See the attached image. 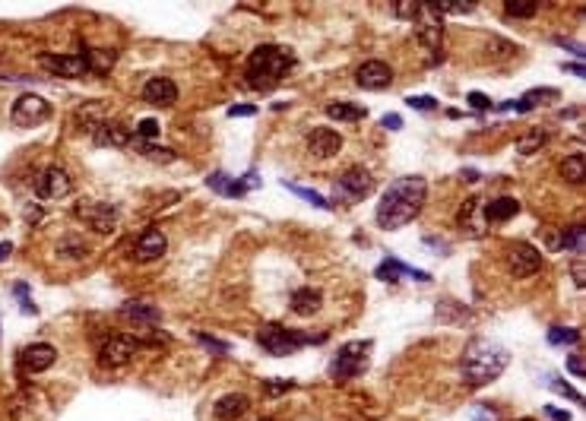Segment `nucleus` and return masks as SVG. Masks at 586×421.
Here are the masks:
<instances>
[{"label": "nucleus", "mask_w": 586, "mask_h": 421, "mask_svg": "<svg viewBox=\"0 0 586 421\" xmlns=\"http://www.w3.org/2000/svg\"><path fill=\"white\" fill-rule=\"evenodd\" d=\"M19 361H23L26 371H32V374H41V371H48L54 361H58V348H54L51 342H32V346L23 348Z\"/></svg>", "instance_id": "18"}, {"label": "nucleus", "mask_w": 586, "mask_h": 421, "mask_svg": "<svg viewBox=\"0 0 586 421\" xmlns=\"http://www.w3.org/2000/svg\"><path fill=\"white\" fill-rule=\"evenodd\" d=\"M570 276H574L577 285H586V266H583V257H574L570 260Z\"/></svg>", "instance_id": "44"}, {"label": "nucleus", "mask_w": 586, "mask_h": 421, "mask_svg": "<svg viewBox=\"0 0 586 421\" xmlns=\"http://www.w3.org/2000/svg\"><path fill=\"white\" fill-rule=\"evenodd\" d=\"M260 421H273V418H260Z\"/></svg>", "instance_id": "54"}, {"label": "nucleus", "mask_w": 586, "mask_h": 421, "mask_svg": "<svg viewBox=\"0 0 586 421\" xmlns=\"http://www.w3.org/2000/svg\"><path fill=\"white\" fill-rule=\"evenodd\" d=\"M168 250V238L162 228H146L143 235L137 238V244H133V257H137V263H155V260H162Z\"/></svg>", "instance_id": "15"}, {"label": "nucleus", "mask_w": 586, "mask_h": 421, "mask_svg": "<svg viewBox=\"0 0 586 421\" xmlns=\"http://www.w3.org/2000/svg\"><path fill=\"white\" fill-rule=\"evenodd\" d=\"M555 45H561V48H567L574 58H583V48L577 45V41H567V38H555Z\"/></svg>", "instance_id": "48"}, {"label": "nucleus", "mask_w": 586, "mask_h": 421, "mask_svg": "<svg viewBox=\"0 0 586 421\" xmlns=\"http://www.w3.org/2000/svg\"><path fill=\"white\" fill-rule=\"evenodd\" d=\"M295 67V54L282 45H260L253 48L251 60H247V86L270 92L276 82L286 80V73Z\"/></svg>", "instance_id": "3"}, {"label": "nucleus", "mask_w": 586, "mask_h": 421, "mask_svg": "<svg viewBox=\"0 0 586 421\" xmlns=\"http://www.w3.org/2000/svg\"><path fill=\"white\" fill-rule=\"evenodd\" d=\"M504 13L513 19H529L539 13V4H533V0H526V4H504Z\"/></svg>", "instance_id": "38"}, {"label": "nucleus", "mask_w": 586, "mask_h": 421, "mask_svg": "<svg viewBox=\"0 0 586 421\" xmlns=\"http://www.w3.org/2000/svg\"><path fill=\"white\" fill-rule=\"evenodd\" d=\"M545 143H548L545 130H529V133H523V137L517 139V152H520V156H533V152H539Z\"/></svg>", "instance_id": "32"}, {"label": "nucleus", "mask_w": 586, "mask_h": 421, "mask_svg": "<svg viewBox=\"0 0 586 421\" xmlns=\"http://www.w3.org/2000/svg\"><path fill=\"white\" fill-rule=\"evenodd\" d=\"M247 409H251V399H247L244 393H225V396L216 403L213 412H216L219 421H235V418H241Z\"/></svg>", "instance_id": "25"}, {"label": "nucleus", "mask_w": 586, "mask_h": 421, "mask_svg": "<svg viewBox=\"0 0 586 421\" xmlns=\"http://www.w3.org/2000/svg\"><path fill=\"white\" fill-rule=\"evenodd\" d=\"M38 64L54 76H63V80H80L86 76V60L83 54H38Z\"/></svg>", "instance_id": "13"}, {"label": "nucleus", "mask_w": 586, "mask_h": 421, "mask_svg": "<svg viewBox=\"0 0 586 421\" xmlns=\"http://www.w3.org/2000/svg\"><path fill=\"white\" fill-rule=\"evenodd\" d=\"M327 114L333 117V121H349V124H355V121H362L368 111H365L362 105H355V102H330V105H327Z\"/></svg>", "instance_id": "28"}, {"label": "nucleus", "mask_w": 586, "mask_h": 421, "mask_svg": "<svg viewBox=\"0 0 586 421\" xmlns=\"http://www.w3.org/2000/svg\"><path fill=\"white\" fill-rule=\"evenodd\" d=\"M206 184H209V191H216V193H222V196H244V193H247V184H244V181H235V178H229V174H222V171H213V174H209Z\"/></svg>", "instance_id": "27"}, {"label": "nucleus", "mask_w": 586, "mask_h": 421, "mask_svg": "<svg viewBox=\"0 0 586 421\" xmlns=\"http://www.w3.org/2000/svg\"><path fill=\"white\" fill-rule=\"evenodd\" d=\"M342 149V137L333 127H314L308 133V152L314 159H333Z\"/></svg>", "instance_id": "16"}, {"label": "nucleus", "mask_w": 586, "mask_h": 421, "mask_svg": "<svg viewBox=\"0 0 586 421\" xmlns=\"http://www.w3.org/2000/svg\"><path fill=\"white\" fill-rule=\"evenodd\" d=\"M586 174V162H583V152H570V156L561 159V178L567 184H580Z\"/></svg>", "instance_id": "29"}, {"label": "nucleus", "mask_w": 586, "mask_h": 421, "mask_svg": "<svg viewBox=\"0 0 586 421\" xmlns=\"http://www.w3.org/2000/svg\"><path fill=\"white\" fill-rule=\"evenodd\" d=\"M507 364H511L507 348L494 339H482V336L469 339V346L463 348V358H460V371L466 383H472V387H485V383L498 380Z\"/></svg>", "instance_id": "2"}, {"label": "nucleus", "mask_w": 586, "mask_h": 421, "mask_svg": "<svg viewBox=\"0 0 586 421\" xmlns=\"http://www.w3.org/2000/svg\"><path fill=\"white\" fill-rule=\"evenodd\" d=\"M402 276H412L415 282H428V272H422V270H415V266H409V263H399L397 257H387L384 263L377 266V279H384V282H397V279Z\"/></svg>", "instance_id": "23"}, {"label": "nucleus", "mask_w": 586, "mask_h": 421, "mask_svg": "<svg viewBox=\"0 0 586 421\" xmlns=\"http://www.w3.org/2000/svg\"><path fill=\"white\" fill-rule=\"evenodd\" d=\"M520 421H533V418H520Z\"/></svg>", "instance_id": "55"}, {"label": "nucleus", "mask_w": 586, "mask_h": 421, "mask_svg": "<svg viewBox=\"0 0 586 421\" xmlns=\"http://www.w3.org/2000/svg\"><path fill=\"white\" fill-rule=\"evenodd\" d=\"M567 371H570L574 377H583V374H586L583 358H580V355H570V358H567Z\"/></svg>", "instance_id": "47"}, {"label": "nucleus", "mask_w": 586, "mask_h": 421, "mask_svg": "<svg viewBox=\"0 0 586 421\" xmlns=\"http://www.w3.org/2000/svg\"><path fill=\"white\" fill-rule=\"evenodd\" d=\"M355 82L368 92H380V89L393 86V67L387 60H365L355 67Z\"/></svg>", "instance_id": "12"}, {"label": "nucleus", "mask_w": 586, "mask_h": 421, "mask_svg": "<svg viewBox=\"0 0 586 421\" xmlns=\"http://www.w3.org/2000/svg\"><path fill=\"white\" fill-rule=\"evenodd\" d=\"M292 387H295V383H266V390H270V393H286Z\"/></svg>", "instance_id": "51"}, {"label": "nucleus", "mask_w": 586, "mask_h": 421, "mask_svg": "<svg viewBox=\"0 0 586 421\" xmlns=\"http://www.w3.org/2000/svg\"><path fill=\"white\" fill-rule=\"evenodd\" d=\"M121 314L137 326H152V324H159L162 320V311L152 304V301H124Z\"/></svg>", "instance_id": "22"}, {"label": "nucleus", "mask_w": 586, "mask_h": 421, "mask_svg": "<svg viewBox=\"0 0 586 421\" xmlns=\"http://www.w3.org/2000/svg\"><path fill=\"white\" fill-rule=\"evenodd\" d=\"M70 191H73V178L61 165L41 168L38 178H35V196L38 200H63V196H70Z\"/></svg>", "instance_id": "11"}, {"label": "nucleus", "mask_w": 586, "mask_h": 421, "mask_svg": "<svg viewBox=\"0 0 586 421\" xmlns=\"http://www.w3.org/2000/svg\"><path fill=\"white\" fill-rule=\"evenodd\" d=\"M140 348H143V342H140L137 336L111 333V336H105V342L98 346V361H102L105 368H121V364L130 361Z\"/></svg>", "instance_id": "8"}, {"label": "nucleus", "mask_w": 586, "mask_h": 421, "mask_svg": "<svg viewBox=\"0 0 586 421\" xmlns=\"http://www.w3.org/2000/svg\"><path fill=\"white\" fill-rule=\"evenodd\" d=\"M548 342H552V346H577V342H580V329H574V326H552V329H548Z\"/></svg>", "instance_id": "34"}, {"label": "nucleus", "mask_w": 586, "mask_h": 421, "mask_svg": "<svg viewBox=\"0 0 586 421\" xmlns=\"http://www.w3.org/2000/svg\"><path fill=\"white\" fill-rule=\"evenodd\" d=\"M545 98H552V102H558V89H533V92H526L523 98H517V105H513V111H529L535 108V105H542Z\"/></svg>", "instance_id": "31"}, {"label": "nucleus", "mask_w": 586, "mask_h": 421, "mask_svg": "<svg viewBox=\"0 0 586 421\" xmlns=\"http://www.w3.org/2000/svg\"><path fill=\"white\" fill-rule=\"evenodd\" d=\"M428 200V181L419 178V174H409V178H397L384 193H380V203H377V225L384 231H397V228H406L415 215L422 213Z\"/></svg>", "instance_id": "1"}, {"label": "nucleus", "mask_w": 586, "mask_h": 421, "mask_svg": "<svg viewBox=\"0 0 586 421\" xmlns=\"http://www.w3.org/2000/svg\"><path fill=\"white\" fill-rule=\"evenodd\" d=\"M564 70H567V73H577V76H583V73H586V70H583L580 64H564Z\"/></svg>", "instance_id": "53"}, {"label": "nucleus", "mask_w": 586, "mask_h": 421, "mask_svg": "<svg viewBox=\"0 0 586 421\" xmlns=\"http://www.w3.org/2000/svg\"><path fill=\"white\" fill-rule=\"evenodd\" d=\"M257 114V105H235L229 108V117H253Z\"/></svg>", "instance_id": "46"}, {"label": "nucleus", "mask_w": 586, "mask_h": 421, "mask_svg": "<svg viewBox=\"0 0 586 421\" xmlns=\"http://www.w3.org/2000/svg\"><path fill=\"white\" fill-rule=\"evenodd\" d=\"M336 187H340V191H342L345 200H365V196H368V193L374 191V178H371V171H368V168L352 165L349 171H342V174H340Z\"/></svg>", "instance_id": "14"}, {"label": "nucleus", "mask_w": 586, "mask_h": 421, "mask_svg": "<svg viewBox=\"0 0 586 421\" xmlns=\"http://www.w3.org/2000/svg\"><path fill=\"white\" fill-rule=\"evenodd\" d=\"M83 60H86V70L89 73H95V76H105L111 67H115V60H117V54L115 51H108V48H89V51H83Z\"/></svg>", "instance_id": "26"}, {"label": "nucleus", "mask_w": 586, "mask_h": 421, "mask_svg": "<svg viewBox=\"0 0 586 421\" xmlns=\"http://www.w3.org/2000/svg\"><path fill=\"white\" fill-rule=\"evenodd\" d=\"M466 102H469L472 111H488V108H491V98L485 95V92H469V98H466Z\"/></svg>", "instance_id": "43"}, {"label": "nucleus", "mask_w": 586, "mask_h": 421, "mask_svg": "<svg viewBox=\"0 0 586 421\" xmlns=\"http://www.w3.org/2000/svg\"><path fill=\"white\" fill-rule=\"evenodd\" d=\"M159 133H162L159 121H150V117H146V121H140V124H137V137H140V139H146V143H150V139H155Z\"/></svg>", "instance_id": "40"}, {"label": "nucleus", "mask_w": 586, "mask_h": 421, "mask_svg": "<svg viewBox=\"0 0 586 421\" xmlns=\"http://www.w3.org/2000/svg\"><path fill=\"white\" fill-rule=\"evenodd\" d=\"M288 307H292V314H298V317H314V314H320V307H323V292L310 289V285L295 289L292 298H288Z\"/></svg>", "instance_id": "20"}, {"label": "nucleus", "mask_w": 586, "mask_h": 421, "mask_svg": "<svg viewBox=\"0 0 586 421\" xmlns=\"http://www.w3.org/2000/svg\"><path fill=\"white\" fill-rule=\"evenodd\" d=\"M102 117H105V105H98V102H89L83 111H76V124L83 130H93L95 124H102Z\"/></svg>", "instance_id": "33"}, {"label": "nucleus", "mask_w": 586, "mask_h": 421, "mask_svg": "<svg viewBox=\"0 0 586 421\" xmlns=\"http://www.w3.org/2000/svg\"><path fill=\"white\" fill-rule=\"evenodd\" d=\"M73 215L83 222L86 228L98 231V235H111L121 222V209L115 203H105V200H80L73 206Z\"/></svg>", "instance_id": "5"}, {"label": "nucleus", "mask_w": 586, "mask_h": 421, "mask_svg": "<svg viewBox=\"0 0 586 421\" xmlns=\"http://www.w3.org/2000/svg\"><path fill=\"white\" fill-rule=\"evenodd\" d=\"M10 254H13V244H10V241H4V244H0V263H4V260L10 257Z\"/></svg>", "instance_id": "52"}, {"label": "nucleus", "mask_w": 586, "mask_h": 421, "mask_svg": "<svg viewBox=\"0 0 586 421\" xmlns=\"http://www.w3.org/2000/svg\"><path fill=\"white\" fill-rule=\"evenodd\" d=\"M58 254L67 257V260H86V257H89V247H86L83 241H73V238H67V241H61Z\"/></svg>", "instance_id": "37"}, {"label": "nucleus", "mask_w": 586, "mask_h": 421, "mask_svg": "<svg viewBox=\"0 0 586 421\" xmlns=\"http://www.w3.org/2000/svg\"><path fill=\"white\" fill-rule=\"evenodd\" d=\"M143 102L168 108V105L178 102V82L168 80V76H150V80L143 82Z\"/></svg>", "instance_id": "17"}, {"label": "nucleus", "mask_w": 586, "mask_h": 421, "mask_svg": "<svg viewBox=\"0 0 586 421\" xmlns=\"http://www.w3.org/2000/svg\"><path fill=\"white\" fill-rule=\"evenodd\" d=\"M406 105H409V108H415V111H434L437 108V98L434 95H409Z\"/></svg>", "instance_id": "39"}, {"label": "nucleus", "mask_w": 586, "mask_h": 421, "mask_svg": "<svg viewBox=\"0 0 586 421\" xmlns=\"http://www.w3.org/2000/svg\"><path fill=\"white\" fill-rule=\"evenodd\" d=\"M542 270V250L529 241H517L507 247V272L513 279H529Z\"/></svg>", "instance_id": "10"}, {"label": "nucleus", "mask_w": 586, "mask_h": 421, "mask_svg": "<svg viewBox=\"0 0 586 421\" xmlns=\"http://www.w3.org/2000/svg\"><path fill=\"white\" fill-rule=\"evenodd\" d=\"M548 387L558 390V393H561V396H567V399H580V393H577V390H570L564 380H555V377H548Z\"/></svg>", "instance_id": "45"}, {"label": "nucleus", "mask_w": 586, "mask_h": 421, "mask_svg": "<svg viewBox=\"0 0 586 421\" xmlns=\"http://www.w3.org/2000/svg\"><path fill=\"white\" fill-rule=\"evenodd\" d=\"M197 342H203L206 348H213L216 355H225V352H229V342H219V339H213V336H206V333H197Z\"/></svg>", "instance_id": "41"}, {"label": "nucleus", "mask_w": 586, "mask_h": 421, "mask_svg": "<svg viewBox=\"0 0 586 421\" xmlns=\"http://www.w3.org/2000/svg\"><path fill=\"white\" fill-rule=\"evenodd\" d=\"M412 29H415V41H419V45H422V51H428V54L434 51V58L441 60L444 23H441V16H437V13H434V6H425V4H422V13H419V16H415Z\"/></svg>", "instance_id": "9"}, {"label": "nucleus", "mask_w": 586, "mask_h": 421, "mask_svg": "<svg viewBox=\"0 0 586 421\" xmlns=\"http://www.w3.org/2000/svg\"><path fill=\"white\" fill-rule=\"evenodd\" d=\"M368 352H371V342H349V346H342L340 352L333 355V361H330V374H333L336 380H352V377L365 374V368H368Z\"/></svg>", "instance_id": "6"}, {"label": "nucleus", "mask_w": 586, "mask_h": 421, "mask_svg": "<svg viewBox=\"0 0 586 421\" xmlns=\"http://www.w3.org/2000/svg\"><path fill=\"white\" fill-rule=\"evenodd\" d=\"M89 133H93V139L98 146H111V149H124V146L130 143V130H127L124 124H117V121H102V124H95Z\"/></svg>", "instance_id": "21"}, {"label": "nucleus", "mask_w": 586, "mask_h": 421, "mask_svg": "<svg viewBox=\"0 0 586 421\" xmlns=\"http://www.w3.org/2000/svg\"><path fill=\"white\" fill-rule=\"evenodd\" d=\"M137 149H140V156L155 159V162H174V152L172 149H162V146L146 143V139H137Z\"/></svg>", "instance_id": "36"}, {"label": "nucleus", "mask_w": 586, "mask_h": 421, "mask_svg": "<svg viewBox=\"0 0 586 421\" xmlns=\"http://www.w3.org/2000/svg\"><path fill=\"white\" fill-rule=\"evenodd\" d=\"M48 117H51V102L35 92H23L10 108V121L16 127H38Z\"/></svg>", "instance_id": "7"}, {"label": "nucleus", "mask_w": 586, "mask_h": 421, "mask_svg": "<svg viewBox=\"0 0 586 421\" xmlns=\"http://www.w3.org/2000/svg\"><path fill=\"white\" fill-rule=\"evenodd\" d=\"M558 247H564V250H570L574 257H580L583 254V244H586V238H583V225H570L567 231H564L561 238H558Z\"/></svg>", "instance_id": "30"}, {"label": "nucleus", "mask_w": 586, "mask_h": 421, "mask_svg": "<svg viewBox=\"0 0 586 421\" xmlns=\"http://www.w3.org/2000/svg\"><path fill=\"white\" fill-rule=\"evenodd\" d=\"M545 415H548V418H555V421H570V412L555 409V405H545Z\"/></svg>", "instance_id": "49"}, {"label": "nucleus", "mask_w": 586, "mask_h": 421, "mask_svg": "<svg viewBox=\"0 0 586 421\" xmlns=\"http://www.w3.org/2000/svg\"><path fill=\"white\" fill-rule=\"evenodd\" d=\"M380 124H384V127H387V130H399V127H402L399 114H384V121H380Z\"/></svg>", "instance_id": "50"}, {"label": "nucleus", "mask_w": 586, "mask_h": 421, "mask_svg": "<svg viewBox=\"0 0 586 421\" xmlns=\"http://www.w3.org/2000/svg\"><path fill=\"white\" fill-rule=\"evenodd\" d=\"M517 213H520V203L513 200V196H498V200L485 203V222H488V225H504V222H511Z\"/></svg>", "instance_id": "24"}, {"label": "nucleus", "mask_w": 586, "mask_h": 421, "mask_svg": "<svg viewBox=\"0 0 586 421\" xmlns=\"http://www.w3.org/2000/svg\"><path fill=\"white\" fill-rule=\"evenodd\" d=\"M456 222L469 231L472 238H478V235H485L488 231V222H485V206H482V200L478 196H469V200L463 203V209H460V215H456Z\"/></svg>", "instance_id": "19"}, {"label": "nucleus", "mask_w": 586, "mask_h": 421, "mask_svg": "<svg viewBox=\"0 0 586 421\" xmlns=\"http://www.w3.org/2000/svg\"><path fill=\"white\" fill-rule=\"evenodd\" d=\"M323 336H305V333H298V329H288V326H263L257 333V342L266 348L270 355H276V358H288V355H295L301 346H314V342H320Z\"/></svg>", "instance_id": "4"}, {"label": "nucleus", "mask_w": 586, "mask_h": 421, "mask_svg": "<svg viewBox=\"0 0 586 421\" xmlns=\"http://www.w3.org/2000/svg\"><path fill=\"white\" fill-rule=\"evenodd\" d=\"M393 13H397V16H402V19H412V23H415V16L422 13V4H397V6H393Z\"/></svg>", "instance_id": "42"}, {"label": "nucleus", "mask_w": 586, "mask_h": 421, "mask_svg": "<svg viewBox=\"0 0 586 421\" xmlns=\"http://www.w3.org/2000/svg\"><path fill=\"white\" fill-rule=\"evenodd\" d=\"M286 191H292L295 196H301V200H308V203H314L317 209H330L333 203L327 200V196H320L317 191H310V187H301V184H292V181H286Z\"/></svg>", "instance_id": "35"}]
</instances>
